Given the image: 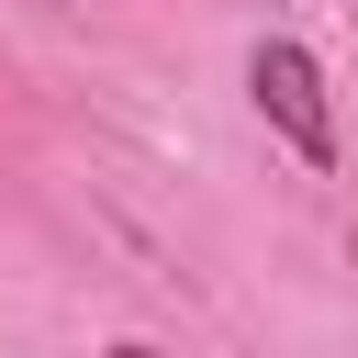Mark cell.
Here are the masks:
<instances>
[{
	"mask_svg": "<svg viewBox=\"0 0 358 358\" xmlns=\"http://www.w3.org/2000/svg\"><path fill=\"white\" fill-rule=\"evenodd\" d=\"M112 358H157V347H112Z\"/></svg>",
	"mask_w": 358,
	"mask_h": 358,
	"instance_id": "7a4b0ae2",
	"label": "cell"
},
{
	"mask_svg": "<svg viewBox=\"0 0 358 358\" xmlns=\"http://www.w3.org/2000/svg\"><path fill=\"white\" fill-rule=\"evenodd\" d=\"M246 90H257V112L280 123V145H291V157H313V168L336 157V112H324V67H313V56L291 45V34H268V45L246 56Z\"/></svg>",
	"mask_w": 358,
	"mask_h": 358,
	"instance_id": "6da1fadb",
	"label": "cell"
}]
</instances>
